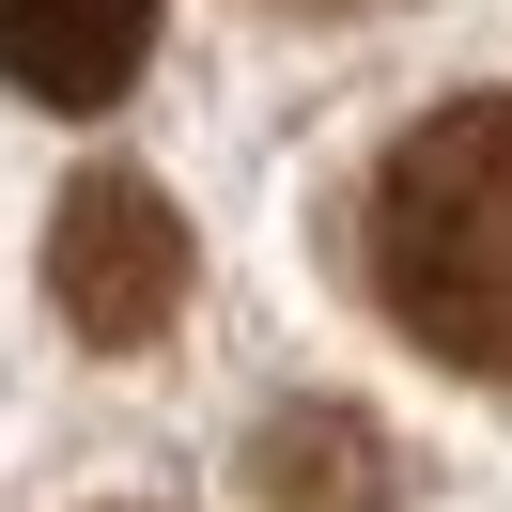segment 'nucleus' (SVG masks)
Here are the masks:
<instances>
[{
	"label": "nucleus",
	"instance_id": "nucleus-1",
	"mask_svg": "<svg viewBox=\"0 0 512 512\" xmlns=\"http://www.w3.org/2000/svg\"><path fill=\"white\" fill-rule=\"evenodd\" d=\"M357 249H373V295L419 357L512 388V94H466L388 140Z\"/></svg>",
	"mask_w": 512,
	"mask_h": 512
},
{
	"label": "nucleus",
	"instance_id": "nucleus-2",
	"mask_svg": "<svg viewBox=\"0 0 512 512\" xmlns=\"http://www.w3.org/2000/svg\"><path fill=\"white\" fill-rule=\"evenodd\" d=\"M47 295L94 357H140L171 311H187V218H171L140 171H78L63 218H47Z\"/></svg>",
	"mask_w": 512,
	"mask_h": 512
},
{
	"label": "nucleus",
	"instance_id": "nucleus-3",
	"mask_svg": "<svg viewBox=\"0 0 512 512\" xmlns=\"http://www.w3.org/2000/svg\"><path fill=\"white\" fill-rule=\"evenodd\" d=\"M156 63V0H0V94L32 109H109Z\"/></svg>",
	"mask_w": 512,
	"mask_h": 512
},
{
	"label": "nucleus",
	"instance_id": "nucleus-4",
	"mask_svg": "<svg viewBox=\"0 0 512 512\" xmlns=\"http://www.w3.org/2000/svg\"><path fill=\"white\" fill-rule=\"evenodd\" d=\"M264 512H388L373 497V435H357L342 404H326V419H280V435H264Z\"/></svg>",
	"mask_w": 512,
	"mask_h": 512
},
{
	"label": "nucleus",
	"instance_id": "nucleus-5",
	"mask_svg": "<svg viewBox=\"0 0 512 512\" xmlns=\"http://www.w3.org/2000/svg\"><path fill=\"white\" fill-rule=\"evenodd\" d=\"M295 16H357V0H295Z\"/></svg>",
	"mask_w": 512,
	"mask_h": 512
}]
</instances>
